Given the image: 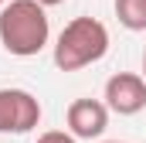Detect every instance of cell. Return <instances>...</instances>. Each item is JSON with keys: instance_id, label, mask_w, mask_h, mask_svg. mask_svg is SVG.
Masks as SVG:
<instances>
[{"instance_id": "obj_8", "label": "cell", "mask_w": 146, "mask_h": 143, "mask_svg": "<svg viewBox=\"0 0 146 143\" xmlns=\"http://www.w3.org/2000/svg\"><path fill=\"white\" fill-rule=\"evenodd\" d=\"M37 3H44V7H58V3H65V0H37Z\"/></svg>"}, {"instance_id": "obj_10", "label": "cell", "mask_w": 146, "mask_h": 143, "mask_svg": "<svg viewBox=\"0 0 146 143\" xmlns=\"http://www.w3.org/2000/svg\"><path fill=\"white\" fill-rule=\"evenodd\" d=\"M106 143H126V140H106Z\"/></svg>"}, {"instance_id": "obj_7", "label": "cell", "mask_w": 146, "mask_h": 143, "mask_svg": "<svg viewBox=\"0 0 146 143\" xmlns=\"http://www.w3.org/2000/svg\"><path fill=\"white\" fill-rule=\"evenodd\" d=\"M37 143H78V136L65 133V130H48V133L37 136Z\"/></svg>"}, {"instance_id": "obj_3", "label": "cell", "mask_w": 146, "mask_h": 143, "mask_svg": "<svg viewBox=\"0 0 146 143\" xmlns=\"http://www.w3.org/2000/svg\"><path fill=\"white\" fill-rule=\"evenodd\" d=\"M41 123V102L27 89H0V133H31Z\"/></svg>"}, {"instance_id": "obj_5", "label": "cell", "mask_w": 146, "mask_h": 143, "mask_svg": "<svg viewBox=\"0 0 146 143\" xmlns=\"http://www.w3.org/2000/svg\"><path fill=\"white\" fill-rule=\"evenodd\" d=\"M65 123L78 140H99L109 130V106L102 99H75L65 112Z\"/></svg>"}, {"instance_id": "obj_11", "label": "cell", "mask_w": 146, "mask_h": 143, "mask_svg": "<svg viewBox=\"0 0 146 143\" xmlns=\"http://www.w3.org/2000/svg\"><path fill=\"white\" fill-rule=\"evenodd\" d=\"M3 3H7V0H0V7H3Z\"/></svg>"}, {"instance_id": "obj_2", "label": "cell", "mask_w": 146, "mask_h": 143, "mask_svg": "<svg viewBox=\"0 0 146 143\" xmlns=\"http://www.w3.org/2000/svg\"><path fill=\"white\" fill-rule=\"evenodd\" d=\"M106 51H109V27L95 17H75L61 27L51 58L58 72H82L102 61Z\"/></svg>"}, {"instance_id": "obj_6", "label": "cell", "mask_w": 146, "mask_h": 143, "mask_svg": "<svg viewBox=\"0 0 146 143\" xmlns=\"http://www.w3.org/2000/svg\"><path fill=\"white\" fill-rule=\"evenodd\" d=\"M112 10L126 31H146V0H115Z\"/></svg>"}, {"instance_id": "obj_4", "label": "cell", "mask_w": 146, "mask_h": 143, "mask_svg": "<svg viewBox=\"0 0 146 143\" xmlns=\"http://www.w3.org/2000/svg\"><path fill=\"white\" fill-rule=\"evenodd\" d=\"M106 106L115 116H136L146 109V78L136 72H115L106 82Z\"/></svg>"}, {"instance_id": "obj_9", "label": "cell", "mask_w": 146, "mask_h": 143, "mask_svg": "<svg viewBox=\"0 0 146 143\" xmlns=\"http://www.w3.org/2000/svg\"><path fill=\"white\" fill-rule=\"evenodd\" d=\"M143 78H146V48H143Z\"/></svg>"}, {"instance_id": "obj_1", "label": "cell", "mask_w": 146, "mask_h": 143, "mask_svg": "<svg viewBox=\"0 0 146 143\" xmlns=\"http://www.w3.org/2000/svg\"><path fill=\"white\" fill-rule=\"evenodd\" d=\"M51 41L48 7L37 0H7L0 7V44L14 58H34Z\"/></svg>"}]
</instances>
